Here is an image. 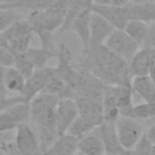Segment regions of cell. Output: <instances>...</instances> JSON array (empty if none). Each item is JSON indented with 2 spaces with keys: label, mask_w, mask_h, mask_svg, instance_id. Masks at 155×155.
Masks as SVG:
<instances>
[{
  "label": "cell",
  "mask_w": 155,
  "mask_h": 155,
  "mask_svg": "<svg viewBox=\"0 0 155 155\" xmlns=\"http://www.w3.org/2000/svg\"><path fill=\"white\" fill-rule=\"evenodd\" d=\"M82 56L79 65L81 70L93 74L105 85L131 86L132 76L130 73V63L110 51L105 45L85 48Z\"/></svg>",
  "instance_id": "6da1fadb"
},
{
  "label": "cell",
  "mask_w": 155,
  "mask_h": 155,
  "mask_svg": "<svg viewBox=\"0 0 155 155\" xmlns=\"http://www.w3.org/2000/svg\"><path fill=\"white\" fill-rule=\"evenodd\" d=\"M59 101L61 98L56 96L40 93L29 102L31 121L36 127L56 130V111Z\"/></svg>",
  "instance_id": "7a4b0ae2"
},
{
  "label": "cell",
  "mask_w": 155,
  "mask_h": 155,
  "mask_svg": "<svg viewBox=\"0 0 155 155\" xmlns=\"http://www.w3.org/2000/svg\"><path fill=\"white\" fill-rule=\"evenodd\" d=\"M119 140L124 149H134L142 138L143 126L139 120L130 116H120L115 124Z\"/></svg>",
  "instance_id": "3957f363"
},
{
  "label": "cell",
  "mask_w": 155,
  "mask_h": 155,
  "mask_svg": "<svg viewBox=\"0 0 155 155\" xmlns=\"http://www.w3.org/2000/svg\"><path fill=\"white\" fill-rule=\"evenodd\" d=\"M110 51L116 53L117 56L122 57L125 61L130 63L132 57L137 53V51L140 48V45L136 42L124 29L119 30L115 29L111 35L108 38V40L104 44Z\"/></svg>",
  "instance_id": "277c9868"
},
{
  "label": "cell",
  "mask_w": 155,
  "mask_h": 155,
  "mask_svg": "<svg viewBox=\"0 0 155 155\" xmlns=\"http://www.w3.org/2000/svg\"><path fill=\"white\" fill-rule=\"evenodd\" d=\"M15 142L18 147L21 154L24 155H34L42 154L40 149V142L36 132L29 126V124H21L17 126Z\"/></svg>",
  "instance_id": "5b68a950"
},
{
  "label": "cell",
  "mask_w": 155,
  "mask_h": 155,
  "mask_svg": "<svg viewBox=\"0 0 155 155\" xmlns=\"http://www.w3.org/2000/svg\"><path fill=\"white\" fill-rule=\"evenodd\" d=\"M78 116H79V110L75 99L71 98L61 99L56 111V130L58 136L65 134Z\"/></svg>",
  "instance_id": "8992f818"
},
{
  "label": "cell",
  "mask_w": 155,
  "mask_h": 155,
  "mask_svg": "<svg viewBox=\"0 0 155 155\" xmlns=\"http://www.w3.org/2000/svg\"><path fill=\"white\" fill-rule=\"evenodd\" d=\"M52 75H53V68L51 67H44V68L35 69L33 75L27 79L24 90L22 92V96L24 97L25 102L29 103L34 97L42 93L44 88L46 87Z\"/></svg>",
  "instance_id": "52a82bcc"
},
{
  "label": "cell",
  "mask_w": 155,
  "mask_h": 155,
  "mask_svg": "<svg viewBox=\"0 0 155 155\" xmlns=\"http://www.w3.org/2000/svg\"><path fill=\"white\" fill-rule=\"evenodd\" d=\"M75 102L79 110V116L87 121L92 127H97L104 122L103 105L101 102L90 99L84 96H76Z\"/></svg>",
  "instance_id": "ba28073f"
},
{
  "label": "cell",
  "mask_w": 155,
  "mask_h": 155,
  "mask_svg": "<svg viewBox=\"0 0 155 155\" xmlns=\"http://www.w3.org/2000/svg\"><path fill=\"white\" fill-rule=\"evenodd\" d=\"M81 80L80 85L76 91V96H84L90 99L97 101V102H103V96H104V90H105V84L101 81L98 78H96L93 74L81 70Z\"/></svg>",
  "instance_id": "9c48e42d"
},
{
  "label": "cell",
  "mask_w": 155,
  "mask_h": 155,
  "mask_svg": "<svg viewBox=\"0 0 155 155\" xmlns=\"http://www.w3.org/2000/svg\"><path fill=\"white\" fill-rule=\"evenodd\" d=\"M154 65H155V48L140 47L130 61L131 76L133 78V76L149 75Z\"/></svg>",
  "instance_id": "30bf717a"
},
{
  "label": "cell",
  "mask_w": 155,
  "mask_h": 155,
  "mask_svg": "<svg viewBox=\"0 0 155 155\" xmlns=\"http://www.w3.org/2000/svg\"><path fill=\"white\" fill-rule=\"evenodd\" d=\"M93 132L102 140V143L104 145V149H105V154L119 155L122 151L124 148H122V145H121V143L119 140L115 124L104 121L103 124L97 126L93 130Z\"/></svg>",
  "instance_id": "8fae6325"
},
{
  "label": "cell",
  "mask_w": 155,
  "mask_h": 155,
  "mask_svg": "<svg viewBox=\"0 0 155 155\" xmlns=\"http://www.w3.org/2000/svg\"><path fill=\"white\" fill-rule=\"evenodd\" d=\"M91 11L102 16L105 21H108L115 29L122 30L127 22H128V16L126 12V7H115L111 5H91Z\"/></svg>",
  "instance_id": "7c38bea8"
},
{
  "label": "cell",
  "mask_w": 155,
  "mask_h": 155,
  "mask_svg": "<svg viewBox=\"0 0 155 155\" xmlns=\"http://www.w3.org/2000/svg\"><path fill=\"white\" fill-rule=\"evenodd\" d=\"M114 30H115V28L108 21H105L102 16L92 12L91 35H90V46L88 47H98L101 45H104Z\"/></svg>",
  "instance_id": "4fadbf2b"
},
{
  "label": "cell",
  "mask_w": 155,
  "mask_h": 155,
  "mask_svg": "<svg viewBox=\"0 0 155 155\" xmlns=\"http://www.w3.org/2000/svg\"><path fill=\"white\" fill-rule=\"evenodd\" d=\"M91 16L92 11L90 7L84 8L71 22L70 30H73L82 42L84 50L90 46V35H91Z\"/></svg>",
  "instance_id": "5bb4252c"
},
{
  "label": "cell",
  "mask_w": 155,
  "mask_h": 155,
  "mask_svg": "<svg viewBox=\"0 0 155 155\" xmlns=\"http://www.w3.org/2000/svg\"><path fill=\"white\" fill-rule=\"evenodd\" d=\"M78 143L79 138L69 133L58 136L54 143L42 155H73L78 151Z\"/></svg>",
  "instance_id": "9a60e30c"
},
{
  "label": "cell",
  "mask_w": 155,
  "mask_h": 155,
  "mask_svg": "<svg viewBox=\"0 0 155 155\" xmlns=\"http://www.w3.org/2000/svg\"><path fill=\"white\" fill-rule=\"evenodd\" d=\"M126 12L128 16V21H142L144 23L155 22V1H148L140 5H127Z\"/></svg>",
  "instance_id": "2e32d148"
},
{
  "label": "cell",
  "mask_w": 155,
  "mask_h": 155,
  "mask_svg": "<svg viewBox=\"0 0 155 155\" xmlns=\"http://www.w3.org/2000/svg\"><path fill=\"white\" fill-rule=\"evenodd\" d=\"M42 93L52 94V96H56L61 99H65V98L75 99V97H76L74 90L64 80H62L59 76H57L54 74V69H53V75L48 80V82H47L46 87L44 88Z\"/></svg>",
  "instance_id": "e0dca14e"
},
{
  "label": "cell",
  "mask_w": 155,
  "mask_h": 155,
  "mask_svg": "<svg viewBox=\"0 0 155 155\" xmlns=\"http://www.w3.org/2000/svg\"><path fill=\"white\" fill-rule=\"evenodd\" d=\"M132 91L136 92L144 102L155 101V85L149 75L133 76L131 80Z\"/></svg>",
  "instance_id": "ac0fdd59"
},
{
  "label": "cell",
  "mask_w": 155,
  "mask_h": 155,
  "mask_svg": "<svg viewBox=\"0 0 155 155\" xmlns=\"http://www.w3.org/2000/svg\"><path fill=\"white\" fill-rule=\"evenodd\" d=\"M78 151L84 155H104L105 154V149L102 140L98 138V136L93 131L79 138Z\"/></svg>",
  "instance_id": "d6986e66"
},
{
  "label": "cell",
  "mask_w": 155,
  "mask_h": 155,
  "mask_svg": "<svg viewBox=\"0 0 155 155\" xmlns=\"http://www.w3.org/2000/svg\"><path fill=\"white\" fill-rule=\"evenodd\" d=\"M25 56L34 64L35 69H39V68L47 67V62L53 57H58V52L53 51L52 48H44V47L31 48L30 47L25 52Z\"/></svg>",
  "instance_id": "ffe728a7"
},
{
  "label": "cell",
  "mask_w": 155,
  "mask_h": 155,
  "mask_svg": "<svg viewBox=\"0 0 155 155\" xmlns=\"http://www.w3.org/2000/svg\"><path fill=\"white\" fill-rule=\"evenodd\" d=\"M27 79L15 68H6L5 71V85L8 92H13V93H19L22 94L23 90H24V85H25Z\"/></svg>",
  "instance_id": "44dd1931"
},
{
  "label": "cell",
  "mask_w": 155,
  "mask_h": 155,
  "mask_svg": "<svg viewBox=\"0 0 155 155\" xmlns=\"http://www.w3.org/2000/svg\"><path fill=\"white\" fill-rule=\"evenodd\" d=\"M5 39L6 41H11V40H15L17 38H21V36H25V35H29V34H34L33 31V27L30 24V22L28 21V18H23L18 22H16L15 24H12L8 29H6L5 31L0 33Z\"/></svg>",
  "instance_id": "7402d4cb"
},
{
  "label": "cell",
  "mask_w": 155,
  "mask_h": 155,
  "mask_svg": "<svg viewBox=\"0 0 155 155\" xmlns=\"http://www.w3.org/2000/svg\"><path fill=\"white\" fill-rule=\"evenodd\" d=\"M124 30L136 41L138 42L140 46L144 44L147 35H148V30H149V24L144 23L142 21H128L126 27L124 28Z\"/></svg>",
  "instance_id": "603a6c76"
},
{
  "label": "cell",
  "mask_w": 155,
  "mask_h": 155,
  "mask_svg": "<svg viewBox=\"0 0 155 155\" xmlns=\"http://www.w3.org/2000/svg\"><path fill=\"white\" fill-rule=\"evenodd\" d=\"M25 18L24 15L17 10L11 8H0V33L8 29L16 22Z\"/></svg>",
  "instance_id": "cb8c5ba5"
},
{
  "label": "cell",
  "mask_w": 155,
  "mask_h": 155,
  "mask_svg": "<svg viewBox=\"0 0 155 155\" xmlns=\"http://www.w3.org/2000/svg\"><path fill=\"white\" fill-rule=\"evenodd\" d=\"M34 38V34H29V35H25V36H21V38H17L15 40H11L7 42V48L16 56H19V54H23L25 53L29 48H30V42Z\"/></svg>",
  "instance_id": "d4e9b609"
},
{
  "label": "cell",
  "mask_w": 155,
  "mask_h": 155,
  "mask_svg": "<svg viewBox=\"0 0 155 155\" xmlns=\"http://www.w3.org/2000/svg\"><path fill=\"white\" fill-rule=\"evenodd\" d=\"M132 117L137 120H148L155 117V101L153 102H143L133 107Z\"/></svg>",
  "instance_id": "484cf974"
},
{
  "label": "cell",
  "mask_w": 155,
  "mask_h": 155,
  "mask_svg": "<svg viewBox=\"0 0 155 155\" xmlns=\"http://www.w3.org/2000/svg\"><path fill=\"white\" fill-rule=\"evenodd\" d=\"M93 130H94V127H92V126H91L87 121H85L82 117L78 116V117L75 119V121L71 124V126L69 127V130H68L67 133H69V134H71V136H74V137H76V138H81L82 136H85V134L92 132Z\"/></svg>",
  "instance_id": "4316f807"
},
{
  "label": "cell",
  "mask_w": 155,
  "mask_h": 155,
  "mask_svg": "<svg viewBox=\"0 0 155 155\" xmlns=\"http://www.w3.org/2000/svg\"><path fill=\"white\" fill-rule=\"evenodd\" d=\"M15 68H16L25 79L30 78V76L33 75V73L35 71L34 64L29 61V58L25 56V53L15 57Z\"/></svg>",
  "instance_id": "83f0119b"
},
{
  "label": "cell",
  "mask_w": 155,
  "mask_h": 155,
  "mask_svg": "<svg viewBox=\"0 0 155 155\" xmlns=\"http://www.w3.org/2000/svg\"><path fill=\"white\" fill-rule=\"evenodd\" d=\"M0 65L4 68L15 67V54L4 46H0Z\"/></svg>",
  "instance_id": "f1b7e54d"
},
{
  "label": "cell",
  "mask_w": 155,
  "mask_h": 155,
  "mask_svg": "<svg viewBox=\"0 0 155 155\" xmlns=\"http://www.w3.org/2000/svg\"><path fill=\"white\" fill-rule=\"evenodd\" d=\"M21 102H25L24 97L22 94L16 96V97H5V98H0V114L5 110H7L8 108H11L12 105L21 103Z\"/></svg>",
  "instance_id": "f546056e"
},
{
  "label": "cell",
  "mask_w": 155,
  "mask_h": 155,
  "mask_svg": "<svg viewBox=\"0 0 155 155\" xmlns=\"http://www.w3.org/2000/svg\"><path fill=\"white\" fill-rule=\"evenodd\" d=\"M0 150L2 153H5L6 155H21L18 147L13 140H0Z\"/></svg>",
  "instance_id": "4dcf8cb0"
},
{
  "label": "cell",
  "mask_w": 155,
  "mask_h": 155,
  "mask_svg": "<svg viewBox=\"0 0 155 155\" xmlns=\"http://www.w3.org/2000/svg\"><path fill=\"white\" fill-rule=\"evenodd\" d=\"M151 147H153L151 142L147 138L145 134H143L142 138L139 139L138 144L136 145L134 150L137 151L138 155H150V149H151Z\"/></svg>",
  "instance_id": "1f68e13d"
},
{
  "label": "cell",
  "mask_w": 155,
  "mask_h": 155,
  "mask_svg": "<svg viewBox=\"0 0 155 155\" xmlns=\"http://www.w3.org/2000/svg\"><path fill=\"white\" fill-rule=\"evenodd\" d=\"M142 47H151L155 48V22L149 24V30H148V35L147 39L144 41V44L142 45Z\"/></svg>",
  "instance_id": "d6a6232c"
},
{
  "label": "cell",
  "mask_w": 155,
  "mask_h": 155,
  "mask_svg": "<svg viewBox=\"0 0 155 155\" xmlns=\"http://www.w3.org/2000/svg\"><path fill=\"white\" fill-rule=\"evenodd\" d=\"M5 71H6V68L0 65V98L7 97V92H8L5 85Z\"/></svg>",
  "instance_id": "836d02e7"
},
{
  "label": "cell",
  "mask_w": 155,
  "mask_h": 155,
  "mask_svg": "<svg viewBox=\"0 0 155 155\" xmlns=\"http://www.w3.org/2000/svg\"><path fill=\"white\" fill-rule=\"evenodd\" d=\"M145 136H147V138L151 142V144H154L155 145V124L154 125H151L148 130H147V132L144 133Z\"/></svg>",
  "instance_id": "e575fe53"
},
{
  "label": "cell",
  "mask_w": 155,
  "mask_h": 155,
  "mask_svg": "<svg viewBox=\"0 0 155 155\" xmlns=\"http://www.w3.org/2000/svg\"><path fill=\"white\" fill-rule=\"evenodd\" d=\"M130 5V0H111V6L115 7H126Z\"/></svg>",
  "instance_id": "d590c367"
},
{
  "label": "cell",
  "mask_w": 155,
  "mask_h": 155,
  "mask_svg": "<svg viewBox=\"0 0 155 155\" xmlns=\"http://www.w3.org/2000/svg\"><path fill=\"white\" fill-rule=\"evenodd\" d=\"M92 4L94 5H111V0H92Z\"/></svg>",
  "instance_id": "8d00e7d4"
},
{
  "label": "cell",
  "mask_w": 155,
  "mask_h": 155,
  "mask_svg": "<svg viewBox=\"0 0 155 155\" xmlns=\"http://www.w3.org/2000/svg\"><path fill=\"white\" fill-rule=\"evenodd\" d=\"M119 155H138L134 149H122V151Z\"/></svg>",
  "instance_id": "74e56055"
},
{
  "label": "cell",
  "mask_w": 155,
  "mask_h": 155,
  "mask_svg": "<svg viewBox=\"0 0 155 155\" xmlns=\"http://www.w3.org/2000/svg\"><path fill=\"white\" fill-rule=\"evenodd\" d=\"M149 0H130V4L132 5H140V4H144V2H148Z\"/></svg>",
  "instance_id": "f35d334b"
},
{
  "label": "cell",
  "mask_w": 155,
  "mask_h": 155,
  "mask_svg": "<svg viewBox=\"0 0 155 155\" xmlns=\"http://www.w3.org/2000/svg\"><path fill=\"white\" fill-rule=\"evenodd\" d=\"M149 76H150V79H151V81L154 82V85H155V65L153 67V69L150 70V73H149Z\"/></svg>",
  "instance_id": "ab89813d"
},
{
  "label": "cell",
  "mask_w": 155,
  "mask_h": 155,
  "mask_svg": "<svg viewBox=\"0 0 155 155\" xmlns=\"http://www.w3.org/2000/svg\"><path fill=\"white\" fill-rule=\"evenodd\" d=\"M15 1H17V0H6L5 4H11V2H15Z\"/></svg>",
  "instance_id": "60d3db41"
},
{
  "label": "cell",
  "mask_w": 155,
  "mask_h": 155,
  "mask_svg": "<svg viewBox=\"0 0 155 155\" xmlns=\"http://www.w3.org/2000/svg\"><path fill=\"white\" fill-rule=\"evenodd\" d=\"M73 155H84V154H81V153H79V151H76V153H74Z\"/></svg>",
  "instance_id": "b9f144b4"
},
{
  "label": "cell",
  "mask_w": 155,
  "mask_h": 155,
  "mask_svg": "<svg viewBox=\"0 0 155 155\" xmlns=\"http://www.w3.org/2000/svg\"><path fill=\"white\" fill-rule=\"evenodd\" d=\"M5 2H6V0H0V5L1 4H5Z\"/></svg>",
  "instance_id": "7bdbcfd3"
},
{
  "label": "cell",
  "mask_w": 155,
  "mask_h": 155,
  "mask_svg": "<svg viewBox=\"0 0 155 155\" xmlns=\"http://www.w3.org/2000/svg\"><path fill=\"white\" fill-rule=\"evenodd\" d=\"M0 155H6V154H5V153H2V151L0 150Z\"/></svg>",
  "instance_id": "ee69618b"
},
{
  "label": "cell",
  "mask_w": 155,
  "mask_h": 155,
  "mask_svg": "<svg viewBox=\"0 0 155 155\" xmlns=\"http://www.w3.org/2000/svg\"><path fill=\"white\" fill-rule=\"evenodd\" d=\"M21 155H24V154H21ZM34 155H42V154H34Z\"/></svg>",
  "instance_id": "f6af8a7d"
},
{
  "label": "cell",
  "mask_w": 155,
  "mask_h": 155,
  "mask_svg": "<svg viewBox=\"0 0 155 155\" xmlns=\"http://www.w3.org/2000/svg\"><path fill=\"white\" fill-rule=\"evenodd\" d=\"M104 155H110V154H104Z\"/></svg>",
  "instance_id": "bcb514c9"
}]
</instances>
